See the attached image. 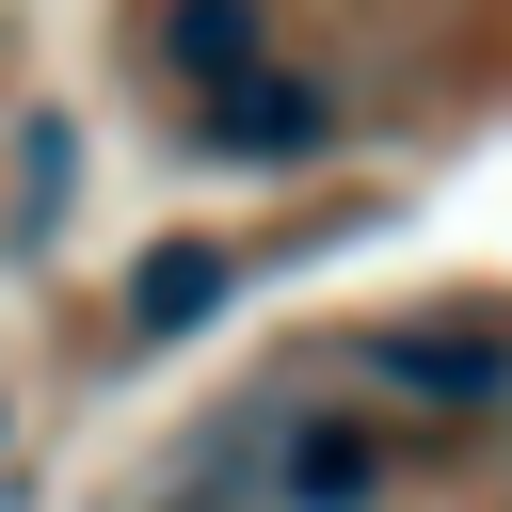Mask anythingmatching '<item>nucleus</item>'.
<instances>
[{"instance_id": "f257e3e1", "label": "nucleus", "mask_w": 512, "mask_h": 512, "mask_svg": "<svg viewBox=\"0 0 512 512\" xmlns=\"http://www.w3.org/2000/svg\"><path fill=\"white\" fill-rule=\"evenodd\" d=\"M320 128H336V96H320V80H256V64H224V80H208V144H224V160H304Z\"/></svg>"}, {"instance_id": "f03ea898", "label": "nucleus", "mask_w": 512, "mask_h": 512, "mask_svg": "<svg viewBox=\"0 0 512 512\" xmlns=\"http://www.w3.org/2000/svg\"><path fill=\"white\" fill-rule=\"evenodd\" d=\"M224 288H240V256H224V240H160V256L128 272V336H192Z\"/></svg>"}, {"instance_id": "7ed1b4c3", "label": "nucleus", "mask_w": 512, "mask_h": 512, "mask_svg": "<svg viewBox=\"0 0 512 512\" xmlns=\"http://www.w3.org/2000/svg\"><path fill=\"white\" fill-rule=\"evenodd\" d=\"M384 368H400V384H448V400L512 384V352H496V336H384Z\"/></svg>"}, {"instance_id": "20e7f679", "label": "nucleus", "mask_w": 512, "mask_h": 512, "mask_svg": "<svg viewBox=\"0 0 512 512\" xmlns=\"http://www.w3.org/2000/svg\"><path fill=\"white\" fill-rule=\"evenodd\" d=\"M176 80H224V64H256V0H176Z\"/></svg>"}, {"instance_id": "39448f33", "label": "nucleus", "mask_w": 512, "mask_h": 512, "mask_svg": "<svg viewBox=\"0 0 512 512\" xmlns=\"http://www.w3.org/2000/svg\"><path fill=\"white\" fill-rule=\"evenodd\" d=\"M288 496H304V512H352V496H368V432H304Z\"/></svg>"}]
</instances>
